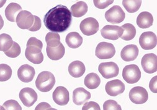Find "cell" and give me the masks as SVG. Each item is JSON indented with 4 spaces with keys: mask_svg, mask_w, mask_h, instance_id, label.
Instances as JSON below:
<instances>
[{
    "mask_svg": "<svg viewBox=\"0 0 157 110\" xmlns=\"http://www.w3.org/2000/svg\"><path fill=\"white\" fill-rule=\"evenodd\" d=\"M72 16L69 9L59 5L50 9L45 15L44 22L46 28L52 32H63L71 25Z\"/></svg>",
    "mask_w": 157,
    "mask_h": 110,
    "instance_id": "1",
    "label": "cell"
},
{
    "mask_svg": "<svg viewBox=\"0 0 157 110\" xmlns=\"http://www.w3.org/2000/svg\"><path fill=\"white\" fill-rule=\"evenodd\" d=\"M56 84V78L54 74L49 71L40 72L36 80L37 89L42 92H47L53 89Z\"/></svg>",
    "mask_w": 157,
    "mask_h": 110,
    "instance_id": "2",
    "label": "cell"
},
{
    "mask_svg": "<svg viewBox=\"0 0 157 110\" xmlns=\"http://www.w3.org/2000/svg\"><path fill=\"white\" fill-rule=\"evenodd\" d=\"M122 77L128 84H135L141 78V71L136 64L126 66L122 71Z\"/></svg>",
    "mask_w": 157,
    "mask_h": 110,
    "instance_id": "3",
    "label": "cell"
},
{
    "mask_svg": "<svg viewBox=\"0 0 157 110\" xmlns=\"http://www.w3.org/2000/svg\"><path fill=\"white\" fill-rule=\"evenodd\" d=\"M96 56L101 60L112 58L116 54L114 46L110 43L101 42L96 48Z\"/></svg>",
    "mask_w": 157,
    "mask_h": 110,
    "instance_id": "4",
    "label": "cell"
},
{
    "mask_svg": "<svg viewBox=\"0 0 157 110\" xmlns=\"http://www.w3.org/2000/svg\"><path fill=\"white\" fill-rule=\"evenodd\" d=\"M123 29L121 27L113 25H107L101 30V34L103 38L111 40H117L121 38L123 34Z\"/></svg>",
    "mask_w": 157,
    "mask_h": 110,
    "instance_id": "5",
    "label": "cell"
},
{
    "mask_svg": "<svg viewBox=\"0 0 157 110\" xmlns=\"http://www.w3.org/2000/svg\"><path fill=\"white\" fill-rule=\"evenodd\" d=\"M82 32L86 35H93L99 31V23L98 20L93 17H88L83 20L80 25Z\"/></svg>",
    "mask_w": 157,
    "mask_h": 110,
    "instance_id": "6",
    "label": "cell"
},
{
    "mask_svg": "<svg viewBox=\"0 0 157 110\" xmlns=\"http://www.w3.org/2000/svg\"><path fill=\"white\" fill-rule=\"evenodd\" d=\"M98 71L104 78L108 79L117 76L119 68L115 63L107 62L101 63L98 67Z\"/></svg>",
    "mask_w": 157,
    "mask_h": 110,
    "instance_id": "7",
    "label": "cell"
},
{
    "mask_svg": "<svg viewBox=\"0 0 157 110\" xmlns=\"http://www.w3.org/2000/svg\"><path fill=\"white\" fill-rule=\"evenodd\" d=\"M125 14L122 9L118 5L113 6L105 13L106 20L111 24H119L124 21Z\"/></svg>",
    "mask_w": 157,
    "mask_h": 110,
    "instance_id": "8",
    "label": "cell"
},
{
    "mask_svg": "<svg viewBox=\"0 0 157 110\" xmlns=\"http://www.w3.org/2000/svg\"><path fill=\"white\" fill-rule=\"evenodd\" d=\"M19 96L20 100L26 107H31L34 105L38 97L36 92L30 87L22 89L20 91Z\"/></svg>",
    "mask_w": 157,
    "mask_h": 110,
    "instance_id": "9",
    "label": "cell"
},
{
    "mask_svg": "<svg viewBox=\"0 0 157 110\" xmlns=\"http://www.w3.org/2000/svg\"><path fill=\"white\" fill-rule=\"evenodd\" d=\"M129 98L135 104H144L148 99V94L145 89L142 87H136L130 90Z\"/></svg>",
    "mask_w": 157,
    "mask_h": 110,
    "instance_id": "10",
    "label": "cell"
},
{
    "mask_svg": "<svg viewBox=\"0 0 157 110\" xmlns=\"http://www.w3.org/2000/svg\"><path fill=\"white\" fill-rule=\"evenodd\" d=\"M34 21V16L28 11H21L16 17V24L21 29L29 30Z\"/></svg>",
    "mask_w": 157,
    "mask_h": 110,
    "instance_id": "11",
    "label": "cell"
},
{
    "mask_svg": "<svg viewBox=\"0 0 157 110\" xmlns=\"http://www.w3.org/2000/svg\"><path fill=\"white\" fill-rule=\"evenodd\" d=\"M141 65L144 71L148 74L156 72L157 71V57L153 53L146 54L141 60Z\"/></svg>",
    "mask_w": 157,
    "mask_h": 110,
    "instance_id": "12",
    "label": "cell"
},
{
    "mask_svg": "<svg viewBox=\"0 0 157 110\" xmlns=\"http://www.w3.org/2000/svg\"><path fill=\"white\" fill-rule=\"evenodd\" d=\"M139 43L145 50H152L156 46L157 37L152 32H144L139 38Z\"/></svg>",
    "mask_w": 157,
    "mask_h": 110,
    "instance_id": "13",
    "label": "cell"
},
{
    "mask_svg": "<svg viewBox=\"0 0 157 110\" xmlns=\"http://www.w3.org/2000/svg\"><path fill=\"white\" fill-rule=\"evenodd\" d=\"M125 89V87L124 84L119 79L108 82L105 86L106 93L112 97H116L122 94L124 92Z\"/></svg>",
    "mask_w": 157,
    "mask_h": 110,
    "instance_id": "14",
    "label": "cell"
},
{
    "mask_svg": "<svg viewBox=\"0 0 157 110\" xmlns=\"http://www.w3.org/2000/svg\"><path fill=\"white\" fill-rule=\"evenodd\" d=\"M52 97L55 103L60 106L67 105L70 100L69 92L63 86H59L56 89L52 94Z\"/></svg>",
    "mask_w": 157,
    "mask_h": 110,
    "instance_id": "15",
    "label": "cell"
},
{
    "mask_svg": "<svg viewBox=\"0 0 157 110\" xmlns=\"http://www.w3.org/2000/svg\"><path fill=\"white\" fill-rule=\"evenodd\" d=\"M35 69L29 64L21 66L17 71V76L19 80L25 83L31 82L35 76Z\"/></svg>",
    "mask_w": 157,
    "mask_h": 110,
    "instance_id": "16",
    "label": "cell"
},
{
    "mask_svg": "<svg viewBox=\"0 0 157 110\" xmlns=\"http://www.w3.org/2000/svg\"><path fill=\"white\" fill-rule=\"evenodd\" d=\"M139 48L135 45H128L124 47L121 53L122 59L126 61H134L139 55Z\"/></svg>",
    "mask_w": 157,
    "mask_h": 110,
    "instance_id": "17",
    "label": "cell"
},
{
    "mask_svg": "<svg viewBox=\"0 0 157 110\" xmlns=\"http://www.w3.org/2000/svg\"><path fill=\"white\" fill-rule=\"evenodd\" d=\"M90 98L91 94L83 87L77 88L73 92V101L76 105H82Z\"/></svg>",
    "mask_w": 157,
    "mask_h": 110,
    "instance_id": "18",
    "label": "cell"
},
{
    "mask_svg": "<svg viewBox=\"0 0 157 110\" xmlns=\"http://www.w3.org/2000/svg\"><path fill=\"white\" fill-rule=\"evenodd\" d=\"M85 66L80 61H73L68 66L69 74L75 78L82 77L85 74Z\"/></svg>",
    "mask_w": 157,
    "mask_h": 110,
    "instance_id": "19",
    "label": "cell"
},
{
    "mask_svg": "<svg viewBox=\"0 0 157 110\" xmlns=\"http://www.w3.org/2000/svg\"><path fill=\"white\" fill-rule=\"evenodd\" d=\"M46 52L48 57L52 60H59L62 58L65 53V49L62 43H60L57 47L50 48L47 46Z\"/></svg>",
    "mask_w": 157,
    "mask_h": 110,
    "instance_id": "20",
    "label": "cell"
},
{
    "mask_svg": "<svg viewBox=\"0 0 157 110\" xmlns=\"http://www.w3.org/2000/svg\"><path fill=\"white\" fill-rule=\"evenodd\" d=\"M153 23V17L149 12H142L139 14L137 18V24L141 29H147Z\"/></svg>",
    "mask_w": 157,
    "mask_h": 110,
    "instance_id": "21",
    "label": "cell"
},
{
    "mask_svg": "<svg viewBox=\"0 0 157 110\" xmlns=\"http://www.w3.org/2000/svg\"><path fill=\"white\" fill-rule=\"evenodd\" d=\"M22 11V7L17 3H11L8 5L5 9L6 19L12 22H15L18 14Z\"/></svg>",
    "mask_w": 157,
    "mask_h": 110,
    "instance_id": "22",
    "label": "cell"
},
{
    "mask_svg": "<svg viewBox=\"0 0 157 110\" xmlns=\"http://www.w3.org/2000/svg\"><path fill=\"white\" fill-rule=\"evenodd\" d=\"M65 42L67 45L71 48H79L83 43L82 37L76 32L69 33L65 38Z\"/></svg>",
    "mask_w": 157,
    "mask_h": 110,
    "instance_id": "23",
    "label": "cell"
},
{
    "mask_svg": "<svg viewBox=\"0 0 157 110\" xmlns=\"http://www.w3.org/2000/svg\"><path fill=\"white\" fill-rule=\"evenodd\" d=\"M88 11V5L85 2H78L71 7V14L75 17H81Z\"/></svg>",
    "mask_w": 157,
    "mask_h": 110,
    "instance_id": "24",
    "label": "cell"
},
{
    "mask_svg": "<svg viewBox=\"0 0 157 110\" xmlns=\"http://www.w3.org/2000/svg\"><path fill=\"white\" fill-rule=\"evenodd\" d=\"M84 83L85 86L90 89H95L101 84V79L96 73H90L85 78Z\"/></svg>",
    "mask_w": 157,
    "mask_h": 110,
    "instance_id": "25",
    "label": "cell"
},
{
    "mask_svg": "<svg viewBox=\"0 0 157 110\" xmlns=\"http://www.w3.org/2000/svg\"><path fill=\"white\" fill-rule=\"evenodd\" d=\"M123 29V34L121 36V38L125 41H130L132 40L136 35V27L131 24H125L122 27Z\"/></svg>",
    "mask_w": 157,
    "mask_h": 110,
    "instance_id": "26",
    "label": "cell"
},
{
    "mask_svg": "<svg viewBox=\"0 0 157 110\" xmlns=\"http://www.w3.org/2000/svg\"><path fill=\"white\" fill-rule=\"evenodd\" d=\"M122 5L126 11L129 13H134L137 12L140 8L142 1L140 0H124Z\"/></svg>",
    "mask_w": 157,
    "mask_h": 110,
    "instance_id": "27",
    "label": "cell"
},
{
    "mask_svg": "<svg viewBox=\"0 0 157 110\" xmlns=\"http://www.w3.org/2000/svg\"><path fill=\"white\" fill-rule=\"evenodd\" d=\"M45 42L47 46L50 48H56L61 43L60 37L58 33L50 32L46 35Z\"/></svg>",
    "mask_w": 157,
    "mask_h": 110,
    "instance_id": "28",
    "label": "cell"
},
{
    "mask_svg": "<svg viewBox=\"0 0 157 110\" xmlns=\"http://www.w3.org/2000/svg\"><path fill=\"white\" fill-rule=\"evenodd\" d=\"M13 43V39L10 35L6 34L0 35V51H7L12 46Z\"/></svg>",
    "mask_w": 157,
    "mask_h": 110,
    "instance_id": "29",
    "label": "cell"
},
{
    "mask_svg": "<svg viewBox=\"0 0 157 110\" xmlns=\"http://www.w3.org/2000/svg\"><path fill=\"white\" fill-rule=\"evenodd\" d=\"M12 75V69L10 66L6 64H0V82L8 80Z\"/></svg>",
    "mask_w": 157,
    "mask_h": 110,
    "instance_id": "30",
    "label": "cell"
},
{
    "mask_svg": "<svg viewBox=\"0 0 157 110\" xmlns=\"http://www.w3.org/2000/svg\"><path fill=\"white\" fill-rule=\"evenodd\" d=\"M25 58H27L29 61L36 64H40L44 61V55L42 52L37 54V53H32L25 51Z\"/></svg>",
    "mask_w": 157,
    "mask_h": 110,
    "instance_id": "31",
    "label": "cell"
},
{
    "mask_svg": "<svg viewBox=\"0 0 157 110\" xmlns=\"http://www.w3.org/2000/svg\"><path fill=\"white\" fill-rule=\"evenodd\" d=\"M21 51V47H20L19 45L17 43L13 42L11 48L8 51H5V54L6 55L7 57H8L10 58H16L18 56H19Z\"/></svg>",
    "mask_w": 157,
    "mask_h": 110,
    "instance_id": "32",
    "label": "cell"
},
{
    "mask_svg": "<svg viewBox=\"0 0 157 110\" xmlns=\"http://www.w3.org/2000/svg\"><path fill=\"white\" fill-rule=\"evenodd\" d=\"M103 110H122V108L117 101L113 100H109L103 104Z\"/></svg>",
    "mask_w": 157,
    "mask_h": 110,
    "instance_id": "33",
    "label": "cell"
},
{
    "mask_svg": "<svg viewBox=\"0 0 157 110\" xmlns=\"http://www.w3.org/2000/svg\"><path fill=\"white\" fill-rule=\"evenodd\" d=\"M3 106L6 110H22V107L19 103L14 100H10L3 103Z\"/></svg>",
    "mask_w": 157,
    "mask_h": 110,
    "instance_id": "34",
    "label": "cell"
},
{
    "mask_svg": "<svg viewBox=\"0 0 157 110\" xmlns=\"http://www.w3.org/2000/svg\"><path fill=\"white\" fill-rule=\"evenodd\" d=\"M114 2L113 0H108V1H100V0H94L93 3L94 6L99 9H105L110 5L113 4Z\"/></svg>",
    "mask_w": 157,
    "mask_h": 110,
    "instance_id": "35",
    "label": "cell"
},
{
    "mask_svg": "<svg viewBox=\"0 0 157 110\" xmlns=\"http://www.w3.org/2000/svg\"><path fill=\"white\" fill-rule=\"evenodd\" d=\"M82 110H101L99 105L94 101L86 102L82 108Z\"/></svg>",
    "mask_w": 157,
    "mask_h": 110,
    "instance_id": "36",
    "label": "cell"
},
{
    "mask_svg": "<svg viewBox=\"0 0 157 110\" xmlns=\"http://www.w3.org/2000/svg\"><path fill=\"white\" fill-rule=\"evenodd\" d=\"M36 46L42 50L43 47V43L40 40H38L36 37H31L29 39L27 43V46Z\"/></svg>",
    "mask_w": 157,
    "mask_h": 110,
    "instance_id": "37",
    "label": "cell"
},
{
    "mask_svg": "<svg viewBox=\"0 0 157 110\" xmlns=\"http://www.w3.org/2000/svg\"><path fill=\"white\" fill-rule=\"evenodd\" d=\"M34 24L33 26L29 29V31H32V32H36L39 31L41 28V26H42L41 20L40 18L38 17L37 16H34Z\"/></svg>",
    "mask_w": 157,
    "mask_h": 110,
    "instance_id": "38",
    "label": "cell"
},
{
    "mask_svg": "<svg viewBox=\"0 0 157 110\" xmlns=\"http://www.w3.org/2000/svg\"><path fill=\"white\" fill-rule=\"evenodd\" d=\"M149 88L150 90L155 94L157 93V76L153 77L149 83Z\"/></svg>",
    "mask_w": 157,
    "mask_h": 110,
    "instance_id": "39",
    "label": "cell"
},
{
    "mask_svg": "<svg viewBox=\"0 0 157 110\" xmlns=\"http://www.w3.org/2000/svg\"><path fill=\"white\" fill-rule=\"evenodd\" d=\"M50 108H51V106L48 103L46 102H42L38 104V105L36 107L35 110H46Z\"/></svg>",
    "mask_w": 157,
    "mask_h": 110,
    "instance_id": "40",
    "label": "cell"
},
{
    "mask_svg": "<svg viewBox=\"0 0 157 110\" xmlns=\"http://www.w3.org/2000/svg\"><path fill=\"white\" fill-rule=\"evenodd\" d=\"M4 25V20L3 19L2 16L0 15V30H1Z\"/></svg>",
    "mask_w": 157,
    "mask_h": 110,
    "instance_id": "41",
    "label": "cell"
},
{
    "mask_svg": "<svg viewBox=\"0 0 157 110\" xmlns=\"http://www.w3.org/2000/svg\"><path fill=\"white\" fill-rule=\"evenodd\" d=\"M6 0H3V1H0V8H2L3 6V5L6 3Z\"/></svg>",
    "mask_w": 157,
    "mask_h": 110,
    "instance_id": "42",
    "label": "cell"
},
{
    "mask_svg": "<svg viewBox=\"0 0 157 110\" xmlns=\"http://www.w3.org/2000/svg\"><path fill=\"white\" fill-rule=\"evenodd\" d=\"M46 110H57V109H55V108H48V109H47Z\"/></svg>",
    "mask_w": 157,
    "mask_h": 110,
    "instance_id": "43",
    "label": "cell"
},
{
    "mask_svg": "<svg viewBox=\"0 0 157 110\" xmlns=\"http://www.w3.org/2000/svg\"><path fill=\"white\" fill-rule=\"evenodd\" d=\"M0 110H6L3 106H0Z\"/></svg>",
    "mask_w": 157,
    "mask_h": 110,
    "instance_id": "44",
    "label": "cell"
}]
</instances>
